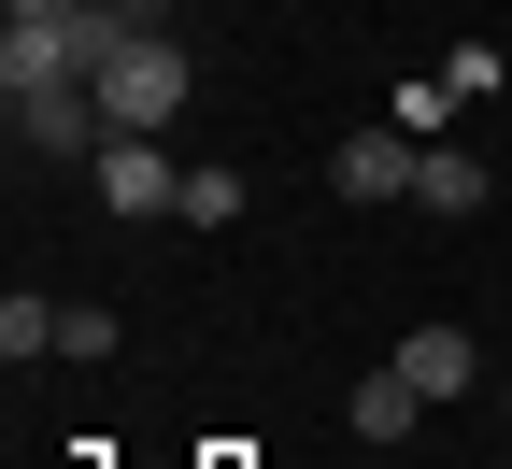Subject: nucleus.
Returning <instances> with one entry per match:
<instances>
[{"instance_id":"obj_2","label":"nucleus","mask_w":512,"mask_h":469,"mask_svg":"<svg viewBox=\"0 0 512 469\" xmlns=\"http://www.w3.org/2000/svg\"><path fill=\"white\" fill-rule=\"evenodd\" d=\"M86 185H100V214H128V228H171L185 214V171L143 143V128H114V143L86 157Z\"/></svg>"},{"instance_id":"obj_14","label":"nucleus","mask_w":512,"mask_h":469,"mask_svg":"<svg viewBox=\"0 0 512 469\" xmlns=\"http://www.w3.org/2000/svg\"><path fill=\"white\" fill-rule=\"evenodd\" d=\"M498 398H512V370H498Z\"/></svg>"},{"instance_id":"obj_6","label":"nucleus","mask_w":512,"mask_h":469,"mask_svg":"<svg viewBox=\"0 0 512 469\" xmlns=\"http://www.w3.org/2000/svg\"><path fill=\"white\" fill-rule=\"evenodd\" d=\"M399 370H413L427 398H470V370H484V342H470V327H413V342H399Z\"/></svg>"},{"instance_id":"obj_4","label":"nucleus","mask_w":512,"mask_h":469,"mask_svg":"<svg viewBox=\"0 0 512 469\" xmlns=\"http://www.w3.org/2000/svg\"><path fill=\"white\" fill-rule=\"evenodd\" d=\"M15 143H29V157H100L114 114H100V86H29V100H15Z\"/></svg>"},{"instance_id":"obj_7","label":"nucleus","mask_w":512,"mask_h":469,"mask_svg":"<svg viewBox=\"0 0 512 469\" xmlns=\"http://www.w3.org/2000/svg\"><path fill=\"white\" fill-rule=\"evenodd\" d=\"M413 199H427V214H484V157H456V143H427Z\"/></svg>"},{"instance_id":"obj_10","label":"nucleus","mask_w":512,"mask_h":469,"mask_svg":"<svg viewBox=\"0 0 512 469\" xmlns=\"http://www.w3.org/2000/svg\"><path fill=\"white\" fill-rule=\"evenodd\" d=\"M384 114H399V128H413V143H441V128H456V86H441V72H427V86H399V100H384Z\"/></svg>"},{"instance_id":"obj_1","label":"nucleus","mask_w":512,"mask_h":469,"mask_svg":"<svg viewBox=\"0 0 512 469\" xmlns=\"http://www.w3.org/2000/svg\"><path fill=\"white\" fill-rule=\"evenodd\" d=\"M185 100H200V57H185L171 29H128V43L100 57V114H114V128H143V143H157Z\"/></svg>"},{"instance_id":"obj_8","label":"nucleus","mask_w":512,"mask_h":469,"mask_svg":"<svg viewBox=\"0 0 512 469\" xmlns=\"http://www.w3.org/2000/svg\"><path fill=\"white\" fill-rule=\"evenodd\" d=\"M171 228H242V171H214V157H200V171H185V214H171Z\"/></svg>"},{"instance_id":"obj_3","label":"nucleus","mask_w":512,"mask_h":469,"mask_svg":"<svg viewBox=\"0 0 512 469\" xmlns=\"http://www.w3.org/2000/svg\"><path fill=\"white\" fill-rule=\"evenodd\" d=\"M413 171H427V143H413L399 114H384V128H356V143L328 157V185L356 199V214H384V199H413Z\"/></svg>"},{"instance_id":"obj_12","label":"nucleus","mask_w":512,"mask_h":469,"mask_svg":"<svg viewBox=\"0 0 512 469\" xmlns=\"http://www.w3.org/2000/svg\"><path fill=\"white\" fill-rule=\"evenodd\" d=\"M15 15H86V0H0V29H15Z\"/></svg>"},{"instance_id":"obj_11","label":"nucleus","mask_w":512,"mask_h":469,"mask_svg":"<svg viewBox=\"0 0 512 469\" xmlns=\"http://www.w3.org/2000/svg\"><path fill=\"white\" fill-rule=\"evenodd\" d=\"M114 342H128V327H114L100 299H72V313H57V356H114Z\"/></svg>"},{"instance_id":"obj_13","label":"nucleus","mask_w":512,"mask_h":469,"mask_svg":"<svg viewBox=\"0 0 512 469\" xmlns=\"http://www.w3.org/2000/svg\"><path fill=\"white\" fill-rule=\"evenodd\" d=\"M114 15H143V29H171V0H114Z\"/></svg>"},{"instance_id":"obj_9","label":"nucleus","mask_w":512,"mask_h":469,"mask_svg":"<svg viewBox=\"0 0 512 469\" xmlns=\"http://www.w3.org/2000/svg\"><path fill=\"white\" fill-rule=\"evenodd\" d=\"M0 356H15V370H29V356H57V299H29V285L0 299Z\"/></svg>"},{"instance_id":"obj_5","label":"nucleus","mask_w":512,"mask_h":469,"mask_svg":"<svg viewBox=\"0 0 512 469\" xmlns=\"http://www.w3.org/2000/svg\"><path fill=\"white\" fill-rule=\"evenodd\" d=\"M427 413H441V398H427V384H413L399 356H384V370H356V441H370V455H399V441H413Z\"/></svg>"}]
</instances>
